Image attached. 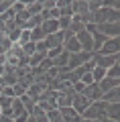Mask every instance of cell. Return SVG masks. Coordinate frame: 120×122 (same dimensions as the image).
<instances>
[{
    "label": "cell",
    "instance_id": "obj_40",
    "mask_svg": "<svg viewBox=\"0 0 120 122\" xmlns=\"http://www.w3.org/2000/svg\"><path fill=\"white\" fill-rule=\"evenodd\" d=\"M4 96H8V98H16L14 96V87H8V86H4V92H2Z\"/></svg>",
    "mask_w": 120,
    "mask_h": 122
},
{
    "label": "cell",
    "instance_id": "obj_12",
    "mask_svg": "<svg viewBox=\"0 0 120 122\" xmlns=\"http://www.w3.org/2000/svg\"><path fill=\"white\" fill-rule=\"evenodd\" d=\"M59 112H61V116H63L65 122H82L83 120L82 114H77L73 106H69V108H59Z\"/></svg>",
    "mask_w": 120,
    "mask_h": 122
},
{
    "label": "cell",
    "instance_id": "obj_17",
    "mask_svg": "<svg viewBox=\"0 0 120 122\" xmlns=\"http://www.w3.org/2000/svg\"><path fill=\"white\" fill-rule=\"evenodd\" d=\"M106 116L118 122V118H120V102H108V108H106Z\"/></svg>",
    "mask_w": 120,
    "mask_h": 122
},
{
    "label": "cell",
    "instance_id": "obj_25",
    "mask_svg": "<svg viewBox=\"0 0 120 122\" xmlns=\"http://www.w3.org/2000/svg\"><path fill=\"white\" fill-rule=\"evenodd\" d=\"M22 53H25V57H33L35 53H37V43H33V41H31V43H26V45H22Z\"/></svg>",
    "mask_w": 120,
    "mask_h": 122
},
{
    "label": "cell",
    "instance_id": "obj_27",
    "mask_svg": "<svg viewBox=\"0 0 120 122\" xmlns=\"http://www.w3.org/2000/svg\"><path fill=\"white\" fill-rule=\"evenodd\" d=\"M88 8L92 14H96L100 8H104V0H88Z\"/></svg>",
    "mask_w": 120,
    "mask_h": 122
},
{
    "label": "cell",
    "instance_id": "obj_16",
    "mask_svg": "<svg viewBox=\"0 0 120 122\" xmlns=\"http://www.w3.org/2000/svg\"><path fill=\"white\" fill-rule=\"evenodd\" d=\"M67 30L71 33V35H77V33L86 30V25H83V20H82V16H79V14H75V16L71 18V25H69Z\"/></svg>",
    "mask_w": 120,
    "mask_h": 122
},
{
    "label": "cell",
    "instance_id": "obj_47",
    "mask_svg": "<svg viewBox=\"0 0 120 122\" xmlns=\"http://www.w3.org/2000/svg\"><path fill=\"white\" fill-rule=\"evenodd\" d=\"M26 122H37V118H33V116H31V118H29Z\"/></svg>",
    "mask_w": 120,
    "mask_h": 122
},
{
    "label": "cell",
    "instance_id": "obj_14",
    "mask_svg": "<svg viewBox=\"0 0 120 122\" xmlns=\"http://www.w3.org/2000/svg\"><path fill=\"white\" fill-rule=\"evenodd\" d=\"M98 86H100V90L104 92V96H106L108 92H112L114 87H118V86H120V79H114V77H104L102 81L98 83Z\"/></svg>",
    "mask_w": 120,
    "mask_h": 122
},
{
    "label": "cell",
    "instance_id": "obj_35",
    "mask_svg": "<svg viewBox=\"0 0 120 122\" xmlns=\"http://www.w3.org/2000/svg\"><path fill=\"white\" fill-rule=\"evenodd\" d=\"M69 25H71V18H65V16H61V18H59V29L63 30V33L69 29Z\"/></svg>",
    "mask_w": 120,
    "mask_h": 122
},
{
    "label": "cell",
    "instance_id": "obj_28",
    "mask_svg": "<svg viewBox=\"0 0 120 122\" xmlns=\"http://www.w3.org/2000/svg\"><path fill=\"white\" fill-rule=\"evenodd\" d=\"M6 55H10V57H16V59H22V57H25V53H22V47L21 45H12V47H10V51L6 53Z\"/></svg>",
    "mask_w": 120,
    "mask_h": 122
},
{
    "label": "cell",
    "instance_id": "obj_15",
    "mask_svg": "<svg viewBox=\"0 0 120 122\" xmlns=\"http://www.w3.org/2000/svg\"><path fill=\"white\" fill-rule=\"evenodd\" d=\"M26 10L31 16H39L43 12V0H26Z\"/></svg>",
    "mask_w": 120,
    "mask_h": 122
},
{
    "label": "cell",
    "instance_id": "obj_18",
    "mask_svg": "<svg viewBox=\"0 0 120 122\" xmlns=\"http://www.w3.org/2000/svg\"><path fill=\"white\" fill-rule=\"evenodd\" d=\"M73 10H75V14H79V16L88 14V12H90V8H88V0H73Z\"/></svg>",
    "mask_w": 120,
    "mask_h": 122
},
{
    "label": "cell",
    "instance_id": "obj_1",
    "mask_svg": "<svg viewBox=\"0 0 120 122\" xmlns=\"http://www.w3.org/2000/svg\"><path fill=\"white\" fill-rule=\"evenodd\" d=\"M106 108H108V102H106V100L92 102L90 108L82 114V118H86V120H100V118L106 116Z\"/></svg>",
    "mask_w": 120,
    "mask_h": 122
},
{
    "label": "cell",
    "instance_id": "obj_11",
    "mask_svg": "<svg viewBox=\"0 0 120 122\" xmlns=\"http://www.w3.org/2000/svg\"><path fill=\"white\" fill-rule=\"evenodd\" d=\"M90 104H92V102L88 100L83 94H75V98H73V108H75L77 114H83L88 108H90Z\"/></svg>",
    "mask_w": 120,
    "mask_h": 122
},
{
    "label": "cell",
    "instance_id": "obj_46",
    "mask_svg": "<svg viewBox=\"0 0 120 122\" xmlns=\"http://www.w3.org/2000/svg\"><path fill=\"white\" fill-rule=\"evenodd\" d=\"M2 92H4V86H2V81H0V96H2Z\"/></svg>",
    "mask_w": 120,
    "mask_h": 122
},
{
    "label": "cell",
    "instance_id": "obj_38",
    "mask_svg": "<svg viewBox=\"0 0 120 122\" xmlns=\"http://www.w3.org/2000/svg\"><path fill=\"white\" fill-rule=\"evenodd\" d=\"M104 2H106V6H110V8L120 12V0H104Z\"/></svg>",
    "mask_w": 120,
    "mask_h": 122
},
{
    "label": "cell",
    "instance_id": "obj_23",
    "mask_svg": "<svg viewBox=\"0 0 120 122\" xmlns=\"http://www.w3.org/2000/svg\"><path fill=\"white\" fill-rule=\"evenodd\" d=\"M45 39H47V35L43 33L41 26H37V29L31 30V41H33V43H41V41H45Z\"/></svg>",
    "mask_w": 120,
    "mask_h": 122
},
{
    "label": "cell",
    "instance_id": "obj_3",
    "mask_svg": "<svg viewBox=\"0 0 120 122\" xmlns=\"http://www.w3.org/2000/svg\"><path fill=\"white\" fill-rule=\"evenodd\" d=\"M63 51H67L69 55L83 51V49H82V45H79V41H77V37H75V35H71L69 30H65V43H63Z\"/></svg>",
    "mask_w": 120,
    "mask_h": 122
},
{
    "label": "cell",
    "instance_id": "obj_5",
    "mask_svg": "<svg viewBox=\"0 0 120 122\" xmlns=\"http://www.w3.org/2000/svg\"><path fill=\"white\" fill-rule=\"evenodd\" d=\"M86 29L90 30V33H92V37H94V53H98L100 49L104 47V43L108 41V37H106V35H102V33L98 30V26H96V25H88Z\"/></svg>",
    "mask_w": 120,
    "mask_h": 122
},
{
    "label": "cell",
    "instance_id": "obj_19",
    "mask_svg": "<svg viewBox=\"0 0 120 122\" xmlns=\"http://www.w3.org/2000/svg\"><path fill=\"white\" fill-rule=\"evenodd\" d=\"M12 112H14V118H18V116H25V114H29V112L25 110V106H22V100H21V98H14ZM29 116H31V114H29Z\"/></svg>",
    "mask_w": 120,
    "mask_h": 122
},
{
    "label": "cell",
    "instance_id": "obj_41",
    "mask_svg": "<svg viewBox=\"0 0 120 122\" xmlns=\"http://www.w3.org/2000/svg\"><path fill=\"white\" fill-rule=\"evenodd\" d=\"M71 0H57V8H63V6H67Z\"/></svg>",
    "mask_w": 120,
    "mask_h": 122
},
{
    "label": "cell",
    "instance_id": "obj_2",
    "mask_svg": "<svg viewBox=\"0 0 120 122\" xmlns=\"http://www.w3.org/2000/svg\"><path fill=\"white\" fill-rule=\"evenodd\" d=\"M94 59V53L90 51H79V53H73L71 57H69V69H79V67H83L86 63H90V61Z\"/></svg>",
    "mask_w": 120,
    "mask_h": 122
},
{
    "label": "cell",
    "instance_id": "obj_44",
    "mask_svg": "<svg viewBox=\"0 0 120 122\" xmlns=\"http://www.w3.org/2000/svg\"><path fill=\"white\" fill-rule=\"evenodd\" d=\"M0 122H14V118H2Z\"/></svg>",
    "mask_w": 120,
    "mask_h": 122
},
{
    "label": "cell",
    "instance_id": "obj_21",
    "mask_svg": "<svg viewBox=\"0 0 120 122\" xmlns=\"http://www.w3.org/2000/svg\"><path fill=\"white\" fill-rule=\"evenodd\" d=\"M43 92H45V90L39 86V83H33V86L29 87V92H26V96H31L35 102H39V98H41V94H43Z\"/></svg>",
    "mask_w": 120,
    "mask_h": 122
},
{
    "label": "cell",
    "instance_id": "obj_13",
    "mask_svg": "<svg viewBox=\"0 0 120 122\" xmlns=\"http://www.w3.org/2000/svg\"><path fill=\"white\" fill-rule=\"evenodd\" d=\"M41 29H43L45 35H55V33H59V18H51V20H45L43 25H41Z\"/></svg>",
    "mask_w": 120,
    "mask_h": 122
},
{
    "label": "cell",
    "instance_id": "obj_30",
    "mask_svg": "<svg viewBox=\"0 0 120 122\" xmlns=\"http://www.w3.org/2000/svg\"><path fill=\"white\" fill-rule=\"evenodd\" d=\"M21 35H22V29H14L12 33H8L6 37H8V41H10L12 45H16L18 41H21Z\"/></svg>",
    "mask_w": 120,
    "mask_h": 122
},
{
    "label": "cell",
    "instance_id": "obj_32",
    "mask_svg": "<svg viewBox=\"0 0 120 122\" xmlns=\"http://www.w3.org/2000/svg\"><path fill=\"white\" fill-rule=\"evenodd\" d=\"M12 4H14V0H0V16L8 12L12 8Z\"/></svg>",
    "mask_w": 120,
    "mask_h": 122
},
{
    "label": "cell",
    "instance_id": "obj_6",
    "mask_svg": "<svg viewBox=\"0 0 120 122\" xmlns=\"http://www.w3.org/2000/svg\"><path fill=\"white\" fill-rule=\"evenodd\" d=\"M77 41H79V45H82V49L83 51H90V53H94V37H92V33L90 30H82V33H77Z\"/></svg>",
    "mask_w": 120,
    "mask_h": 122
},
{
    "label": "cell",
    "instance_id": "obj_42",
    "mask_svg": "<svg viewBox=\"0 0 120 122\" xmlns=\"http://www.w3.org/2000/svg\"><path fill=\"white\" fill-rule=\"evenodd\" d=\"M6 65V55H0V67Z\"/></svg>",
    "mask_w": 120,
    "mask_h": 122
},
{
    "label": "cell",
    "instance_id": "obj_48",
    "mask_svg": "<svg viewBox=\"0 0 120 122\" xmlns=\"http://www.w3.org/2000/svg\"><path fill=\"white\" fill-rule=\"evenodd\" d=\"M82 122H98V120H86V118H83V120Z\"/></svg>",
    "mask_w": 120,
    "mask_h": 122
},
{
    "label": "cell",
    "instance_id": "obj_10",
    "mask_svg": "<svg viewBox=\"0 0 120 122\" xmlns=\"http://www.w3.org/2000/svg\"><path fill=\"white\" fill-rule=\"evenodd\" d=\"M45 43H47L49 51H51V49H57V47H63V43H65V33H63V30H59V33H55V35H49L47 39H45Z\"/></svg>",
    "mask_w": 120,
    "mask_h": 122
},
{
    "label": "cell",
    "instance_id": "obj_24",
    "mask_svg": "<svg viewBox=\"0 0 120 122\" xmlns=\"http://www.w3.org/2000/svg\"><path fill=\"white\" fill-rule=\"evenodd\" d=\"M21 100H22V106H25V110H26L29 114H33V110H35V106H37V102H35L31 96H26V94L21 98Z\"/></svg>",
    "mask_w": 120,
    "mask_h": 122
},
{
    "label": "cell",
    "instance_id": "obj_39",
    "mask_svg": "<svg viewBox=\"0 0 120 122\" xmlns=\"http://www.w3.org/2000/svg\"><path fill=\"white\" fill-rule=\"evenodd\" d=\"M4 25H6V35H8V33H12L14 29H18V26H16V22H14V20H6Z\"/></svg>",
    "mask_w": 120,
    "mask_h": 122
},
{
    "label": "cell",
    "instance_id": "obj_7",
    "mask_svg": "<svg viewBox=\"0 0 120 122\" xmlns=\"http://www.w3.org/2000/svg\"><path fill=\"white\" fill-rule=\"evenodd\" d=\"M82 94H83V96H86L90 102H100V100H104V92L100 90V86H98V83L86 86V90H83Z\"/></svg>",
    "mask_w": 120,
    "mask_h": 122
},
{
    "label": "cell",
    "instance_id": "obj_29",
    "mask_svg": "<svg viewBox=\"0 0 120 122\" xmlns=\"http://www.w3.org/2000/svg\"><path fill=\"white\" fill-rule=\"evenodd\" d=\"M47 116H49V122H65L63 116H61V112H59V108H55V110H51V112H47Z\"/></svg>",
    "mask_w": 120,
    "mask_h": 122
},
{
    "label": "cell",
    "instance_id": "obj_49",
    "mask_svg": "<svg viewBox=\"0 0 120 122\" xmlns=\"http://www.w3.org/2000/svg\"><path fill=\"white\" fill-rule=\"evenodd\" d=\"M118 122H120V118H118Z\"/></svg>",
    "mask_w": 120,
    "mask_h": 122
},
{
    "label": "cell",
    "instance_id": "obj_26",
    "mask_svg": "<svg viewBox=\"0 0 120 122\" xmlns=\"http://www.w3.org/2000/svg\"><path fill=\"white\" fill-rule=\"evenodd\" d=\"M106 73H108V69H104V67H98V65H96V69L92 71V75H94V81L100 83L104 77H106Z\"/></svg>",
    "mask_w": 120,
    "mask_h": 122
},
{
    "label": "cell",
    "instance_id": "obj_31",
    "mask_svg": "<svg viewBox=\"0 0 120 122\" xmlns=\"http://www.w3.org/2000/svg\"><path fill=\"white\" fill-rule=\"evenodd\" d=\"M12 104H14V98H8V96H0V106H2V110H8V108H12Z\"/></svg>",
    "mask_w": 120,
    "mask_h": 122
},
{
    "label": "cell",
    "instance_id": "obj_22",
    "mask_svg": "<svg viewBox=\"0 0 120 122\" xmlns=\"http://www.w3.org/2000/svg\"><path fill=\"white\" fill-rule=\"evenodd\" d=\"M69 57H71V55H69L67 51H63L57 59H53V65H55V67H67L69 65Z\"/></svg>",
    "mask_w": 120,
    "mask_h": 122
},
{
    "label": "cell",
    "instance_id": "obj_9",
    "mask_svg": "<svg viewBox=\"0 0 120 122\" xmlns=\"http://www.w3.org/2000/svg\"><path fill=\"white\" fill-rule=\"evenodd\" d=\"M98 30L102 33V35H106L108 39H112V37H120V20L118 22H106V25H100Z\"/></svg>",
    "mask_w": 120,
    "mask_h": 122
},
{
    "label": "cell",
    "instance_id": "obj_36",
    "mask_svg": "<svg viewBox=\"0 0 120 122\" xmlns=\"http://www.w3.org/2000/svg\"><path fill=\"white\" fill-rule=\"evenodd\" d=\"M57 8V0H43V10H53Z\"/></svg>",
    "mask_w": 120,
    "mask_h": 122
},
{
    "label": "cell",
    "instance_id": "obj_20",
    "mask_svg": "<svg viewBox=\"0 0 120 122\" xmlns=\"http://www.w3.org/2000/svg\"><path fill=\"white\" fill-rule=\"evenodd\" d=\"M47 57H49V53H39V51H37V53L29 59V65H31V67H39L45 59H47Z\"/></svg>",
    "mask_w": 120,
    "mask_h": 122
},
{
    "label": "cell",
    "instance_id": "obj_33",
    "mask_svg": "<svg viewBox=\"0 0 120 122\" xmlns=\"http://www.w3.org/2000/svg\"><path fill=\"white\" fill-rule=\"evenodd\" d=\"M106 77L120 79V65H114V67H110V69H108V73H106Z\"/></svg>",
    "mask_w": 120,
    "mask_h": 122
},
{
    "label": "cell",
    "instance_id": "obj_8",
    "mask_svg": "<svg viewBox=\"0 0 120 122\" xmlns=\"http://www.w3.org/2000/svg\"><path fill=\"white\" fill-rule=\"evenodd\" d=\"M94 61L98 67H104V69H110V67L116 65V55H102V53H94Z\"/></svg>",
    "mask_w": 120,
    "mask_h": 122
},
{
    "label": "cell",
    "instance_id": "obj_45",
    "mask_svg": "<svg viewBox=\"0 0 120 122\" xmlns=\"http://www.w3.org/2000/svg\"><path fill=\"white\" fill-rule=\"evenodd\" d=\"M116 65H120V53L116 55Z\"/></svg>",
    "mask_w": 120,
    "mask_h": 122
},
{
    "label": "cell",
    "instance_id": "obj_43",
    "mask_svg": "<svg viewBox=\"0 0 120 122\" xmlns=\"http://www.w3.org/2000/svg\"><path fill=\"white\" fill-rule=\"evenodd\" d=\"M98 122H116V120H112V118H108V116H104V118H100Z\"/></svg>",
    "mask_w": 120,
    "mask_h": 122
},
{
    "label": "cell",
    "instance_id": "obj_34",
    "mask_svg": "<svg viewBox=\"0 0 120 122\" xmlns=\"http://www.w3.org/2000/svg\"><path fill=\"white\" fill-rule=\"evenodd\" d=\"M26 43H31V30H22V35H21V41H18V45H21V47H22V45H26Z\"/></svg>",
    "mask_w": 120,
    "mask_h": 122
},
{
    "label": "cell",
    "instance_id": "obj_4",
    "mask_svg": "<svg viewBox=\"0 0 120 122\" xmlns=\"http://www.w3.org/2000/svg\"><path fill=\"white\" fill-rule=\"evenodd\" d=\"M98 53H102V55H118V53H120V37H112V39H108Z\"/></svg>",
    "mask_w": 120,
    "mask_h": 122
},
{
    "label": "cell",
    "instance_id": "obj_37",
    "mask_svg": "<svg viewBox=\"0 0 120 122\" xmlns=\"http://www.w3.org/2000/svg\"><path fill=\"white\" fill-rule=\"evenodd\" d=\"M61 53H63V47H57V49H51V51H49V59H57V57L61 55Z\"/></svg>",
    "mask_w": 120,
    "mask_h": 122
}]
</instances>
